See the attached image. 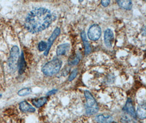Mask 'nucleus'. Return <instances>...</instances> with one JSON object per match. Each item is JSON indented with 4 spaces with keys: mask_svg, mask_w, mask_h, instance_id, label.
I'll return each mask as SVG.
<instances>
[{
    "mask_svg": "<svg viewBox=\"0 0 146 123\" xmlns=\"http://www.w3.org/2000/svg\"><path fill=\"white\" fill-rule=\"evenodd\" d=\"M54 20V14L49 10L44 8H37L27 14L25 26L30 33H40L50 26Z\"/></svg>",
    "mask_w": 146,
    "mask_h": 123,
    "instance_id": "f257e3e1",
    "label": "nucleus"
},
{
    "mask_svg": "<svg viewBox=\"0 0 146 123\" xmlns=\"http://www.w3.org/2000/svg\"><path fill=\"white\" fill-rule=\"evenodd\" d=\"M62 65V62L59 59H54L48 62L42 68L43 73L47 76H52L58 73Z\"/></svg>",
    "mask_w": 146,
    "mask_h": 123,
    "instance_id": "f03ea898",
    "label": "nucleus"
},
{
    "mask_svg": "<svg viewBox=\"0 0 146 123\" xmlns=\"http://www.w3.org/2000/svg\"><path fill=\"white\" fill-rule=\"evenodd\" d=\"M84 96L86 98V113L88 115H93L96 114L99 110V106L93 95L89 91H84Z\"/></svg>",
    "mask_w": 146,
    "mask_h": 123,
    "instance_id": "7ed1b4c3",
    "label": "nucleus"
},
{
    "mask_svg": "<svg viewBox=\"0 0 146 123\" xmlns=\"http://www.w3.org/2000/svg\"><path fill=\"white\" fill-rule=\"evenodd\" d=\"M19 58V47L17 45H14L11 50L8 59V66L12 71H15L17 69Z\"/></svg>",
    "mask_w": 146,
    "mask_h": 123,
    "instance_id": "20e7f679",
    "label": "nucleus"
},
{
    "mask_svg": "<svg viewBox=\"0 0 146 123\" xmlns=\"http://www.w3.org/2000/svg\"><path fill=\"white\" fill-rule=\"evenodd\" d=\"M88 35L89 39L92 41H97L101 35V29L98 24H94L88 30Z\"/></svg>",
    "mask_w": 146,
    "mask_h": 123,
    "instance_id": "39448f33",
    "label": "nucleus"
},
{
    "mask_svg": "<svg viewBox=\"0 0 146 123\" xmlns=\"http://www.w3.org/2000/svg\"><path fill=\"white\" fill-rule=\"evenodd\" d=\"M61 30H60V28L59 27H56L54 30L53 32L52 33L51 36H50V37L49 38L48 42H47V49L45 51L44 55L45 56H47L49 52L52 47V45L53 44V42L58 37V36L60 35Z\"/></svg>",
    "mask_w": 146,
    "mask_h": 123,
    "instance_id": "423d86ee",
    "label": "nucleus"
},
{
    "mask_svg": "<svg viewBox=\"0 0 146 123\" xmlns=\"http://www.w3.org/2000/svg\"><path fill=\"white\" fill-rule=\"evenodd\" d=\"M113 40H114V35L112 31L110 29H107L104 33V42L107 47L108 48L112 47Z\"/></svg>",
    "mask_w": 146,
    "mask_h": 123,
    "instance_id": "0eeeda50",
    "label": "nucleus"
},
{
    "mask_svg": "<svg viewBox=\"0 0 146 123\" xmlns=\"http://www.w3.org/2000/svg\"><path fill=\"white\" fill-rule=\"evenodd\" d=\"M124 110L127 113H129L131 116L133 118H136V114L135 110V108L133 106V101L131 98H128L126 101L125 106L124 107Z\"/></svg>",
    "mask_w": 146,
    "mask_h": 123,
    "instance_id": "6e6552de",
    "label": "nucleus"
},
{
    "mask_svg": "<svg viewBox=\"0 0 146 123\" xmlns=\"http://www.w3.org/2000/svg\"><path fill=\"white\" fill-rule=\"evenodd\" d=\"M19 108L20 110L24 112H35V108L26 101H23L19 104Z\"/></svg>",
    "mask_w": 146,
    "mask_h": 123,
    "instance_id": "1a4fd4ad",
    "label": "nucleus"
},
{
    "mask_svg": "<svg viewBox=\"0 0 146 123\" xmlns=\"http://www.w3.org/2000/svg\"><path fill=\"white\" fill-rule=\"evenodd\" d=\"M70 48V45L68 43H64L58 45L56 49V54L58 56L64 55L68 52Z\"/></svg>",
    "mask_w": 146,
    "mask_h": 123,
    "instance_id": "9d476101",
    "label": "nucleus"
},
{
    "mask_svg": "<svg viewBox=\"0 0 146 123\" xmlns=\"http://www.w3.org/2000/svg\"><path fill=\"white\" fill-rule=\"evenodd\" d=\"M95 120L99 123H112L113 122V118L111 116H105L103 114H100L96 116Z\"/></svg>",
    "mask_w": 146,
    "mask_h": 123,
    "instance_id": "9b49d317",
    "label": "nucleus"
},
{
    "mask_svg": "<svg viewBox=\"0 0 146 123\" xmlns=\"http://www.w3.org/2000/svg\"><path fill=\"white\" fill-rule=\"evenodd\" d=\"M81 55L80 53H77L71 55L68 60V64L70 66L78 65L81 59Z\"/></svg>",
    "mask_w": 146,
    "mask_h": 123,
    "instance_id": "f8f14e48",
    "label": "nucleus"
},
{
    "mask_svg": "<svg viewBox=\"0 0 146 123\" xmlns=\"http://www.w3.org/2000/svg\"><path fill=\"white\" fill-rule=\"evenodd\" d=\"M136 117L141 119H145L146 117V106L145 104L139 105L137 107V111L136 112Z\"/></svg>",
    "mask_w": 146,
    "mask_h": 123,
    "instance_id": "ddd939ff",
    "label": "nucleus"
},
{
    "mask_svg": "<svg viewBox=\"0 0 146 123\" xmlns=\"http://www.w3.org/2000/svg\"><path fill=\"white\" fill-rule=\"evenodd\" d=\"M18 67L19 68V74H23L26 69L27 67V64L26 61L25 60L24 57V54L22 53L21 55V57L19 60L18 62Z\"/></svg>",
    "mask_w": 146,
    "mask_h": 123,
    "instance_id": "4468645a",
    "label": "nucleus"
},
{
    "mask_svg": "<svg viewBox=\"0 0 146 123\" xmlns=\"http://www.w3.org/2000/svg\"><path fill=\"white\" fill-rule=\"evenodd\" d=\"M48 101V98L46 97H42L38 98H34L32 100V103L37 108H40L43 106Z\"/></svg>",
    "mask_w": 146,
    "mask_h": 123,
    "instance_id": "2eb2a0df",
    "label": "nucleus"
},
{
    "mask_svg": "<svg viewBox=\"0 0 146 123\" xmlns=\"http://www.w3.org/2000/svg\"><path fill=\"white\" fill-rule=\"evenodd\" d=\"M81 37H82V39L83 40L84 45V47H85V53H86V54H88L91 52L92 48H91V47L89 43L88 42V40L86 39V33L83 31L81 33Z\"/></svg>",
    "mask_w": 146,
    "mask_h": 123,
    "instance_id": "dca6fc26",
    "label": "nucleus"
},
{
    "mask_svg": "<svg viewBox=\"0 0 146 123\" xmlns=\"http://www.w3.org/2000/svg\"><path fill=\"white\" fill-rule=\"evenodd\" d=\"M117 3L120 7L126 10H131L133 7L131 1H118Z\"/></svg>",
    "mask_w": 146,
    "mask_h": 123,
    "instance_id": "f3484780",
    "label": "nucleus"
},
{
    "mask_svg": "<svg viewBox=\"0 0 146 123\" xmlns=\"http://www.w3.org/2000/svg\"><path fill=\"white\" fill-rule=\"evenodd\" d=\"M31 91V89L30 88H25L18 91V95L20 96H24L30 94Z\"/></svg>",
    "mask_w": 146,
    "mask_h": 123,
    "instance_id": "a211bd4d",
    "label": "nucleus"
},
{
    "mask_svg": "<svg viewBox=\"0 0 146 123\" xmlns=\"http://www.w3.org/2000/svg\"><path fill=\"white\" fill-rule=\"evenodd\" d=\"M47 46V43L44 41H40L38 45V49L40 52H43L46 50Z\"/></svg>",
    "mask_w": 146,
    "mask_h": 123,
    "instance_id": "6ab92c4d",
    "label": "nucleus"
},
{
    "mask_svg": "<svg viewBox=\"0 0 146 123\" xmlns=\"http://www.w3.org/2000/svg\"><path fill=\"white\" fill-rule=\"evenodd\" d=\"M78 74V69L76 68L74 70H73L72 72L71 73L69 77H68V80L69 81H72L73 79H74V78L77 77Z\"/></svg>",
    "mask_w": 146,
    "mask_h": 123,
    "instance_id": "aec40b11",
    "label": "nucleus"
},
{
    "mask_svg": "<svg viewBox=\"0 0 146 123\" xmlns=\"http://www.w3.org/2000/svg\"><path fill=\"white\" fill-rule=\"evenodd\" d=\"M110 3V1H101V4L104 7L108 6Z\"/></svg>",
    "mask_w": 146,
    "mask_h": 123,
    "instance_id": "412c9836",
    "label": "nucleus"
},
{
    "mask_svg": "<svg viewBox=\"0 0 146 123\" xmlns=\"http://www.w3.org/2000/svg\"><path fill=\"white\" fill-rule=\"evenodd\" d=\"M57 91H58L57 89H53L52 90L49 91V92L46 94V96H50V95H54V94H55Z\"/></svg>",
    "mask_w": 146,
    "mask_h": 123,
    "instance_id": "4be33fe9",
    "label": "nucleus"
},
{
    "mask_svg": "<svg viewBox=\"0 0 146 123\" xmlns=\"http://www.w3.org/2000/svg\"><path fill=\"white\" fill-rule=\"evenodd\" d=\"M1 95H0V97H1Z\"/></svg>",
    "mask_w": 146,
    "mask_h": 123,
    "instance_id": "5701e85b",
    "label": "nucleus"
},
{
    "mask_svg": "<svg viewBox=\"0 0 146 123\" xmlns=\"http://www.w3.org/2000/svg\"><path fill=\"white\" fill-rule=\"evenodd\" d=\"M112 123H113V122H112Z\"/></svg>",
    "mask_w": 146,
    "mask_h": 123,
    "instance_id": "b1692460",
    "label": "nucleus"
}]
</instances>
